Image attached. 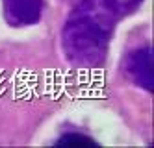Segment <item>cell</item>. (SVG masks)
<instances>
[{
    "instance_id": "cell-1",
    "label": "cell",
    "mask_w": 154,
    "mask_h": 148,
    "mask_svg": "<svg viewBox=\"0 0 154 148\" xmlns=\"http://www.w3.org/2000/svg\"><path fill=\"white\" fill-rule=\"evenodd\" d=\"M117 11L112 0H80L61 33L65 56L80 67H95L106 58Z\"/></svg>"
},
{
    "instance_id": "cell-2",
    "label": "cell",
    "mask_w": 154,
    "mask_h": 148,
    "mask_svg": "<svg viewBox=\"0 0 154 148\" xmlns=\"http://www.w3.org/2000/svg\"><path fill=\"white\" fill-rule=\"evenodd\" d=\"M2 6L4 19L13 28L35 24L41 19V0H2Z\"/></svg>"
},
{
    "instance_id": "cell-3",
    "label": "cell",
    "mask_w": 154,
    "mask_h": 148,
    "mask_svg": "<svg viewBox=\"0 0 154 148\" xmlns=\"http://www.w3.org/2000/svg\"><path fill=\"white\" fill-rule=\"evenodd\" d=\"M126 72L134 82L147 89L152 91L154 87V72H152V52L149 47L137 48L126 58Z\"/></svg>"
},
{
    "instance_id": "cell-4",
    "label": "cell",
    "mask_w": 154,
    "mask_h": 148,
    "mask_svg": "<svg viewBox=\"0 0 154 148\" xmlns=\"http://www.w3.org/2000/svg\"><path fill=\"white\" fill-rule=\"evenodd\" d=\"M56 146H97V143L85 135H78V133H69L56 143Z\"/></svg>"
},
{
    "instance_id": "cell-5",
    "label": "cell",
    "mask_w": 154,
    "mask_h": 148,
    "mask_svg": "<svg viewBox=\"0 0 154 148\" xmlns=\"http://www.w3.org/2000/svg\"><path fill=\"white\" fill-rule=\"evenodd\" d=\"M139 2H141V0H112V4H113V8L117 11V15L128 13V11H132Z\"/></svg>"
}]
</instances>
